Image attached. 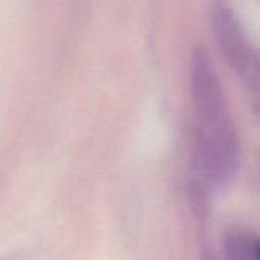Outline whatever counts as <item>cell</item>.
<instances>
[{"instance_id": "cell-3", "label": "cell", "mask_w": 260, "mask_h": 260, "mask_svg": "<svg viewBox=\"0 0 260 260\" xmlns=\"http://www.w3.org/2000/svg\"><path fill=\"white\" fill-rule=\"evenodd\" d=\"M226 260H260L259 238L250 230L234 228L223 238Z\"/></svg>"}, {"instance_id": "cell-5", "label": "cell", "mask_w": 260, "mask_h": 260, "mask_svg": "<svg viewBox=\"0 0 260 260\" xmlns=\"http://www.w3.org/2000/svg\"><path fill=\"white\" fill-rule=\"evenodd\" d=\"M201 259L202 260H217L216 259L215 251L212 250L210 244L207 241H203L201 246Z\"/></svg>"}, {"instance_id": "cell-2", "label": "cell", "mask_w": 260, "mask_h": 260, "mask_svg": "<svg viewBox=\"0 0 260 260\" xmlns=\"http://www.w3.org/2000/svg\"><path fill=\"white\" fill-rule=\"evenodd\" d=\"M211 24L216 43L226 62L246 88L258 93V53L251 46L235 13L223 0H216L213 3Z\"/></svg>"}, {"instance_id": "cell-1", "label": "cell", "mask_w": 260, "mask_h": 260, "mask_svg": "<svg viewBox=\"0 0 260 260\" xmlns=\"http://www.w3.org/2000/svg\"><path fill=\"white\" fill-rule=\"evenodd\" d=\"M190 93L196 118V165L205 182L222 187L238 172L240 146L222 84L202 47L192 53Z\"/></svg>"}, {"instance_id": "cell-4", "label": "cell", "mask_w": 260, "mask_h": 260, "mask_svg": "<svg viewBox=\"0 0 260 260\" xmlns=\"http://www.w3.org/2000/svg\"><path fill=\"white\" fill-rule=\"evenodd\" d=\"M188 196L193 215L198 221L205 222L208 215V201L205 184L200 180H193L188 187Z\"/></svg>"}]
</instances>
